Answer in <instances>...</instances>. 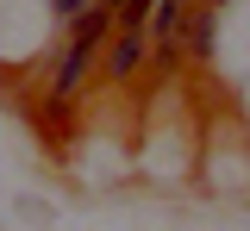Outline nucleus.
<instances>
[{
	"label": "nucleus",
	"mask_w": 250,
	"mask_h": 231,
	"mask_svg": "<svg viewBox=\"0 0 250 231\" xmlns=\"http://www.w3.org/2000/svg\"><path fill=\"white\" fill-rule=\"evenodd\" d=\"M144 50H150V32L144 25H119L113 50H106V81H131L138 63H144Z\"/></svg>",
	"instance_id": "obj_1"
},
{
	"label": "nucleus",
	"mask_w": 250,
	"mask_h": 231,
	"mask_svg": "<svg viewBox=\"0 0 250 231\" xmlns=\"http://www.w3.org/2000/svg\"><path fill=\"white\" fill-rule=\"evenodd\" d=\"M82 6H88V0H50V13H57L62 25H69V19H75V13H82Z\"/></svg>",
	"instance_id": "obj_2"
}]
</instances>
